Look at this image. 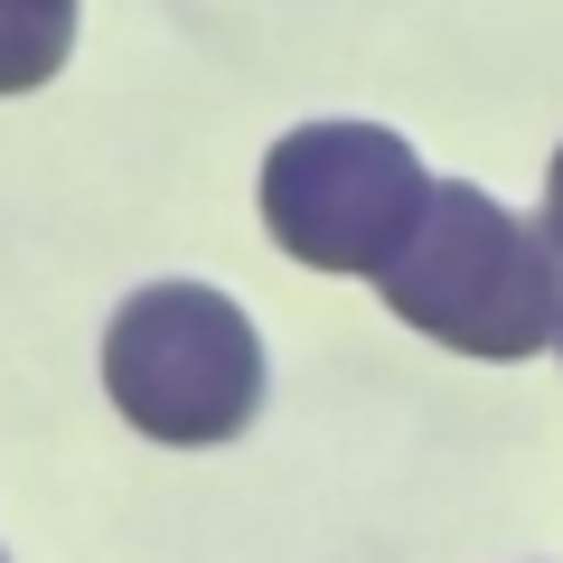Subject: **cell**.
<instances>
[{"instance_id":"obj_1","label":"cell","mask_w":563,"mask_h":563,"mask_svg":"<svg viewBox=\"0 0 563 563\" xmlns=\"http://www.w3.org/2000/svg\"><path fill=\"white\" fill-rule=\"evenodd\" d=\"M376 291L404 329H422L432 347H461V357H488V366L536 357L563 329L554 235L507 217L470 179H432V198H422L413 235L395 244V263L376 273Z\"/></svg>"},{"instance_id":"obj_2","label":"cell","mask_w":563,"mask_h":563,"mask_svg":"<svg viewBox=\"0 0 563 563\" xmlns=\"http://www.w3.org/2000/svg\"><path fill=\"white\" fill-rule=\"evenodd\" d=\"M103 395L169 451H217L263 413V339L217 282H141L103 320Z\"/></svg>"},{"instance_id":"obj_3","label":"cell","mask_w":563,"mask_h":563,"mask_svg":"<svg viewBox=\"0 0 563 563\" xmlns=\"http://www.w3.org/2000/svg\"><path fill=\"white\" fill-rule=\"evenodd\" d=\"M422 179L413 141L385 122H301L263 151V235L310 273H347L376 282L395 263V244L413 235Z\"/></svg>"},{"instance_id":"obj_4","label":"cell","mask_w":563,"mask_h":563,"mask_svg":"<svg viewBox=\"0 0 563 563\" xmlns=\"http://www.w3.org/2000/svg\"><path fill=\"white\" fill-rule=\"evenodd\" d=\"M76 57V0H0V95H38Z\"/></svg>"},{"instance_id":"obj_5","label":"cell","mask_w":563,"mask_h":563,"mask_svg":"<svg viewBox=\"0 0 563 563\" xmlns=\"http://www.w3.org/2000/svg\"><path fill=\"white\" fill-rule=\"evenodd\" d=\"M544 235H554V254H563V151H554V179H544Z\"/></svg>"},{"instance_id":"obj_6","label":"cell","mask_w":563,"mask_h":563,"mask_svg":"<svg viewBox=\"0 0 563 563\" xmlns=\"http://www.w3.org/2000/svg\"><path fill=\"white\" fill-rule=\"evenodd\" d=\"M554 357H563V329H554Z\"/></svg>"},{"instance_id":"obj_7","label":"cell","mask_w":563,"mask_h":563,"mask_svg":"<svg viewBox=\"0 0 563 563\" xmlns=\"http://www.w3.org/2000/svg\"><path fill=\"white\" fill-rule=\"evenodd\" d=\"M0 563H10V554H0Z\"/></svg>"}]
</instances>
